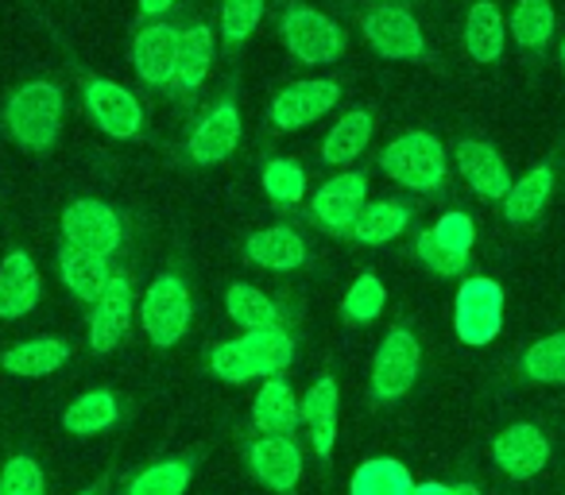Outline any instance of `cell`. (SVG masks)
<instances>
[{
    "instance_id": "obj_1",
    "label": "cell",
    "mask_w": 565,
    "mask_h": 495,
    "mask_svg": "<svg viewBox=\"0 0 565 495\" xmlns=\"http://www.w3.org/2000/svg\"><path fill=\"white\" fill-rule=\"evenodd\" d=\"M4 125L17 136V143L32 151L55 148L58 128H63V94L51 82H28L4 105Z\"/></svg>"
},
{
    "instance_id": "obj_2",
    "label": "cell",
    "mask_w": 565,
    "mask_h": 495,
    "mask_svg": "<svg viewBox=\"0 0 565 495\" xmlns=\"http://www.w3.org/2000/svg\"><path fill=\"white\" fill-rule=\"evenodd\" d=\"M380 166L392 174L399 186L430 194L446 182V148L430 132H407L392 140L380 155Z\"/></svg>"
},
{
    "instance_id": "obj_3",
    "label": "cell",
    "mask_w": 565,
    "mask_h": 495,
    "mask_svg": "<svg viewBox=\"0 0 565 495\" xmlns=\"http://www.w3.org/2000/svg\"><path fill=\"white\" fill-rule=\"evenodd\" d=\"M454 330L465 345H492L503 330V287L495 279H465L454 302Z\"/></svg>"
},
{
    "instance_id": "obj_4",
    "label": "cell",
    "mask_w": 565,
    "mask_h": 495,
    "mask_svg": "<svg viewBox=\"0 0 565 495\" xmlns=\"http://www.w3.org/2000/svg\"><path fill=\"white\" fill-rule=\"evenodd\" d=\"M140 322L148 330L151 345L171 348L186 337L190 330V291L179 276H159L151 279L148 294L140 302Z\"/></svg>"
},
{
    "instance_id": "obj_5",
    "label": "cell",
    "mask_w": 565,
    "mask_h": 495,
    "mask_svg": "<svg viewBox=\"0 0 565 495\" xmlns=\"http://www.w3.org/2000/svg\"><path fill=\"white\" fill-rule=\"evenodd\" d=\"M279 32H282L287 51H291L295 58H302V63H310V66L338 63L341 51H345V35H341V28L333 24L330 17H322L318 9H307V4H295V9H287Z\"/></svg>"
},
{
    "instance_id": "obj_6",
    "label": "cell",
    "mask_w": 565,
    "mask_h": 495,
    "mask_svg": "<svg viewBox=\"0 0 565 495\" xmlns=\"http://www.w3.org/2000/svg\"><path fill=\"white\" fill-rule=\"evenodd\" d=\"M63 236H66V248H78V252L109 260L120 248V217L113 205L97 202V197H78L63 213Z\"/></svg>"
},
{
    "instance_id": "obj_7",
    "label": "cell",
    "mask_w": 565,
    "mask_h": 495,
    "mask_svg": "<svg viewBox=\"0 0 565 495\" xmlns=\"http://www.w3.org/2000/svg\"><path fill=\"white\" fill-rule=\"evenodd\" d=\"M418 368H423V348H418L415 333L411 330H392L376 348L372 361V391L376 399L395 402L415 387Z\"/></svg>"
},
{
    "instance_id": "obj_8",
    "label": "cell",
    "mask_w": 565,
    "mask_h": 495,
    "mask_svg": "<svg viewBox=\"0 0 565 495\" xmlns=\"http://www.w3.org/2000/svg\"><path fill=\"white\" fill-rule=\"evenodd\" d=\"M364 205H369V179H364L361 171H345V174H338V179L322 182L318 194L310 197V213L318 217V225L338 236L353 233Z\"/></svg>"
},
{
    "instance_id": "obj_9",
    "label": "cell",
    "mask_w": 565,
    "mask_h": 495,
    "mask_svg": "<svg viewBox=\"0 0 565 495\" xmlns=\"http://www.w3.org/2000/svg\"><path fill=\"white\" fill-rule=\"evenodd\" d=\"M338 97H341V86L330 78L295 82V86H287L271 101V128H279V132H299V128L322 120L326 112L338 105Z\"/></svg>"
},
{
    "instance_id": "obj_10",
    "label": "cell",
    "mask_w": 565,
    "mask_h": 495,
    "mask_svg": "<svg viewBox=\"0 0 565 495\" xmlns=\"http://www.w3.org/2000/svg\"><path fill=\"white\" fill-rule=\"evenodd\" d=\"M82 97H86L89 117H94V125L102 128L105 136H113V140H132V136L140 132L143 109L120 82L89 78L86 89H82Z\"/></svg>"
},
{
    "instance_id": "obj_11",
    "label": "cell",
    "mask_w": 565,
    "mask_h": 495,
    "mask_svg": "<svg viewBox=\"0 0 565 495\" xmlns=\"http://www.w3.org/2000/svg\"><path fill=\"white\" fill-rule=\"evenodd\" d=\"M364 40L372 43V51H380L384 58H418L426 51L423 28L399 4H380L361 20Z\"/></svg>"
},
{
    "instance_id": "obj_12",
    "label": "cell",
    "mask_w": 565,
    "mask_h": 495,
    "mask_svg": "<svg viewBox=\"0 0 565 495\" xmlns=\"http://www.w3.org/2000/svg\"><path fill=\"white\" fill-rule=\"evenodd\" d=\"M492 456L511 480H531L546 469L550 461V438L531 422H515L503 433H495Z\"/></svg>"
},
{
    "instance_id": "obj_13",
    "label": "cell",
    "mask_w": 565,
    "mask_h": 495,
    "mask_svg": "<svg viewBox=\"0 0 565 495\" xmlns=\"http://www.w3.org/2000/svg\"><path fill=\"white\" fill-rule=\"evenodd\" d=\"M179 51L182 32L171 24H151L136 35L132 43V66L148 86H174V71H179Z\"/></svg>"
},
{
    "instance_id": "obj_14",
    "label": "cell",
    "mask_w": 565,
    "mask_h": 495,
    "mask_svg": "<svg viewBox=\"0 0 565 495\" xmlns=\"http://www.w3.org/2000/svg\"><path fill=\"white\" fill-rule=\"evenodd\" d=\"M128 322H132V287H128L125 276H113L105 294L94 302V318H89L94 353H113L128 337Z\"/></svg>"
},
{
    "instance_id": "obj_15",
    "label": "cell",
    "mask_w": 565,
    "mask_h": 495,
    "mask_svg": "<svg viewBox=\"0 0 565 495\" xmlns=\"http://www.w3.org/2000/svg\"><path fill=\"white\" fill-rule=\"evenodd\" d=\"M236 143H241V112L233 101H221L198 120L194 136H190V159L202 166L221 163L233 155Z\"/></svg>"
},
{
    "instance_id": "obj_16",
    "label": "cell",
    "mask_w": 565,
    "mask_h": 495,
    "mask_svg": "<svg viewBox=\"0 0 565 495\" xmlns=\"http://www.w3.org/2000/svg\"><path fill=\"white\" fill-rule=\"evenodd\" d=\"M40 294H43V279L32 256L9 252L0 260V318L4 322H17V318L32 314Z\"/></svg>"
},
{
    "instance_id": "obj_17",
    "label": "cell",
    "mask_w": 565,
    "mask_h": 495,
    "mask_svg": "<svg viewBox=\"0 0 565 495\" xmlns=\"http://www.w3.org/2000/svg\"><path fill=\"white\" fill-rule=\"evenodd\" d=\"M248 461L256 469V476L264 480L267 487L275 492H291L302 476V453L291 438H282V433H267V438L252 441L248 449Z\"/></svg>"
},
{
    "instance_id": "obj_18",
    "label": "cell",
    "mask_w": 565,
    "mask_h": 495,
    "mask_svg": "<svg viewBox=\"0 0 565 495\" xmlns=\"http://www.w3.org/2000/svg\"><path fill=\"white\" fill-rule=\"evenodd\" d=\"M457 166H461L465 182L477 190L480 197L495 202V197H508L511 190V174L508 163L500 159V151L484 140H461L457 143Z\"/></svg>"
},
{
    "instance_id": "obj_19",
    "label": "cell",
    "mask_w": 565,
    "mask_h": 495,
    "mask_svg": "<svg viewBox=\"0 0 565 495\" xmlns=\"http://www.w3.org/2000/svg\"><path fill=\"white\" fill-rule=\"evenodd\" d=\"M244 252L256 268L267 271H299L307 263V244L295 228L287 225H271V228H259V233L248 236L244 244Z\"/></svg>"
},
{
    "instance_id": "obj_20",
    "label": "cell",
    "mask_w": 565,
    "mask_h": 495,
    "mask_svg": "<svg viewBox=\"0 0 565 495\" xmlns=\"http://www.w3.org/2000/svg\"><path fill=\"white\" fill-rule=\"evenodd\" d=\"M241 353L248 361L252 376L256 379H275L279 372L291 368L295 361V341L287 330L271 325V330H248L241 337Z\"/></svg>"
},
{
    "instance_id": "obj_21",
    "label": "cell",
    "mask_w": 565,
    "mask_h": 495,
    "mask_svg": "<svg viewBox=\"0 0 565 495\" xmlns=\"http://www.w3.org/2000/svg\"><path fill=\"white\" fill-rule=\"evenodd\" d=\"M338 402H341L338 379L330 376L318 379L307 391V399H302V418H307V430L318 456H330L333 445H338Z\"/></svg>"
},
{
    "instance_id": "obj_22",
    "label": "cell",
    "mask_w": 565,
    "mask_h": 495,
    "mask_svg": "<svg viewBox=\"0 0 565 495\" xmlns=\"http://www.w3.org/2000/svg\"><path fill=\"white\" fill-rule=\"evenodd\" d=\"M66 361H71V345L63 337H32L12 345L9 353L0 356V368L24 379H43L63 368Z\"/></svg>"
},
{
    "instance_id": "obj_23",
    "label": "cell",
    "mask_w": 565,
    "mask_h": 495,
    "mask_svg": "<svg viewBox=\"0 0 565 495\" xmlns=\"http://www.w3.org/2000/svg\"><path fill=\"white\" fill-rule=\"evenodd\" d=\"M252 418H256V426L259 430H267V433H287L299 426V418H302V402L295 399V391H291V384L287 379H264V387L256 391V402H252Z\"/></svg>"
},
{
    "instance_id": "obj_24",
    "label": "cell",
    "mask_w": 565,
    "mask_h": 495,
    "mask_svg": "<svg viewBox=\"0 0 565 495\" xmlns=\"http://www.w3.org/2000/svg\"><path fill=\"white\" fill-rule=\"evenodd\" d=\"M503 40H508V24L500 9L492 0H477L465 17V51L472 55V63H495L503 55Z\"/></svg>"
},
{
    "instance_id": "obj_25",
    "label": "cell",
    "mask_w": 565,
    "mask_h": 495,
    "mask_svg": "<svg viewBox=\"0 0 565 495\" xmlns=\"http://www.w3.org/2000/svg\"><path fill=\"white\" fill-rule=\"evenodd\" d=\"M550 194H554V171L550 166H534L519 182H511L508 197H503V217L511 225H531L546 209Z\"/></svg>"
},
{
    "instance_id": "obj_26",
    "label": "cell",
    "mask_w": 565,
    "mask_h": 495,
    "mask_svg": "<svg viewBox=\"0 0 565 495\" xmlns=\"http://www.w3.org/2000/svg\"><path fill=\"white\" fill-rule=\"evenodd\" d=\"M58 271H63V283L71 287V294L82 302H97L113 279L109 260L78 252V248H63V252H58Z\"/></svg>"
},
{
    "instance_id": "obj_27",
    "label": "cell",
    "mask_w": 565,
    "mask_h": 495,
    "mask_svg": "<svg viewBox=\"0 0 565 495\" xmlns=\"http://www.w3.org/2000/svg\"><path fill=\"white\" fill-rule=\"evenodd\" d=\"M372 128H376V125H372V117L364 109L345 112V117H341L338 125L330 128V136H326L322 159H326V163H333V166L356 163V159L364 155V148H369Z\"/></svg>"
},
{
    "instance_id": "obj_28",
    "label": "cell",
    "mask_w": 565,
    "mask_h": 495,
    "mask_svg": "<svg viewBox=\"0 0 565 495\" xmlns=\"http://www.w3.org/2000/svg\"><path fill=\"white\" fill-rule=\"evenodd\" d=\"M349 495H415V480L395 456H372L353 472Z\"/></svg>"
},
{
    "instance_id": "obj_29",
    "label": "cell",
    "mask_w": 565,
    "mask_h": 495,
    "mask_svg": "<svg viewBox=\"0 0 565 495\" xmlns=\"http://www.w3.org/2000/svg\"><path fill=\"white\" fill-rule=\"evenodd\" d=\"M213 66V28L194 24L182 32V51H179V71H174V89L194 94L205 82Z\"/></svg>"
},
{
    "instance_id": "obj_30",
    "label": "cell",
    "mask_w": 565,
    "mask_h": 495,
    "mask_svg": "<svg viewBox=\"0 0 565 495\" xmlns=\"http://www.w3.org/2000/svg\"><path fill=\"white\" fill-rule=\"evenodd\" d=\"M117 415L120 410H117L113 391H89L66 407L63 426H66V433H74V438H89V433L109 430V426L117 422Z\"/></svg>"
},
{
    "instance_id": "obj_31",
    "label": "cell",
    "mask_w": 565,
    "mask_h": 495,
    "mask_svg": "<svg viewBox=\"0 0 565 495\" xmlns=\"http://www.w3.org/2000/svg\"><path fill=\"white\" fill-rule=\"evenodd\" d=\"M411 225V209L399 202H369L356 217L353 236L361 244H392Z\"/></svg>"
},
{
    "instance_id": "obj_32",
    "label": "cell",
    "mask_w": 565,
    "mask_h": 495,
    "mask_svg": "<svg viewBox=\"0 0 565 495\" xmlns=\"http://www.w3.org/2000/svg\"><path fill=\"white\" fill-rule=\"evenodd\" d=\"M225 310H228V318H233L236 325H244V333H248V330H271V325H279V322H275V302L267 299L264 291L248 287V283L228 287Z\"/></svg>"
},
{
    "instance_id": "obj_33",
    "label": "cell",
    "mask_w": 565,
    "mask_h": 495,
    "mask_svg": "<svg viewBox=\"0 0 565 495\" xmlns=\"http://www.w3.org/2000/svg\"><path fill=\"white\" fill-rule=\"evenodd\" d=\"M511 35L526 51L546 47L550 35H554V9H550V0H519L515 12H511Z\"/></svg>"
},
{
    "instance_id": "obj_34",
    "label": "cell",
    "mask_w": 565,
    "mask_h": 495,
    "mask_svg": "<svg viewBox=\"0 0 565 495\" xmlns=\"http://www.w3.org/2000/svg\"><path fill=\"white\" fill-rule=\"evenodd\" d=\"M384 306H387V291H384V283H380V276H372V271L356 276L353 287L345 291V299H341V314L353 325H372L384 314Z\"/></svg>"
},
{
    "instance_id": "obj_35",
    "label": "cell",
    "mask_w": 565,
    "mask_h": 495,
    "mask_svg": "<svg viewBox=\"0 0 565 495\" xmlns=\"http://www.w3.org/2000/svg\"><path fill=\"white\" fill-rule=\"evenodd\" d=\"M523 372L534 384H565V333L534 341L523 353Z\"/></svg>"
},
{
    "instance_id": "obj_36",
    "label": "cell",
    "mask_w": 565,
    "mask_h": 495,
    "mask_svg": "<svg viewBox=\"0 0 565 495\" xmlns=\"http://www.w3.org/2000/svg\"><path fill=\"white\" fill-rule=\"evenodd\" d=\"M190 476L194 469L186 461H159L128 484V495H182L190 487Z\"/></svg>"
},
{
    "instance_id": "obj_37",
    "label": "cell",
    "mask_w": 565,
    "mask_h": 495,
    "mask_svg": "<svg viewBox=\"0 0 565 495\" xmlns=\"http://www.w3.org/2000/svg\"><path fill=\"white\" fill-rule=\"evenodd\" d=\"M264 190L271 202L279 205H299L307 197V174H302L299 163L291 159H271L264 166Z\"/></svg>"
},
{
    "instance_id": "obj_38",
    "label": "cell",
    "mask_w": 565,
    "mask_h": 495,
    "mask_svg": "<svg viewBox=\"0 0 565 495\" xmlns=\"http://www.w3.org/2000/svg\"><path fill=\"white\" fill-rule=\"evenodd\" d=\"M264 20V0H225L221 4V32L228 43L248 40Z\"/></svg>"
},
{
    "instance_id": "obj_39",
    "label": "cell",
    "mask_w": 565,
    "mask_h": 495,
    "mask_svg": "<svg viewBox=\"0 0 565 495\" xmlns=\"http://www.w3.org/2000/svg\"><path fill=\"white\" fill-rule=\"evenodd\" d=\"M0 495H47L40 464H35L32 456H12V461L0 469Z\"/></svg>"
},
{
    "instance_id": "obj_40",
    "label": "cell",
    "mask_w": 565,
    "mask_h": 495,
    "mask_svg": "<svg viewBox=\"0 0 565 495\" xmlns=\"http://www.w3.org/2000/svg\"><path fill=\"white\" fill-rule=\"evenodd\" d=\"M430 233H434V240H438L441 248H449V252H454V256H461V260H469V248H472V240H477V225H472L469 213L449 209L446 217H441L438 225L430 228Z\"/></svg>"
},
{
    "instance_id": "obj_41",
    "label": "cell",
    "mask_w": 565,
    "mask_h": 495,
    "mask_svg": "<svg viewBox=\"0 0 565 495\" xmlns=\"http://www.w3.org/2000/svg\"><path fill=\"white\" fill-rule=\"evenodd\" d=\"M210 372L217 379H225V384H248V379H256L248 368V361H244V353H241V341H225V345L213 348Z\"/></svg>"
},
{
    "instance_id": "obj_42",
    "label": "cell",
    "mask_w": 565,
    "mask_h": 495,
    "mask_svg": "<svg viewBox=\"0 0 565 495\" xmlns=\"http://www.w3.org/2000/svg\"><path fill=\"white\" fill-rule=\"evenodd\" d=\"M418 260H423L430 271H438V276H461L465 263H469V260H461V256L449 252V248H441V244L434 240V233L418 236Z\"/></svg>"
},
{
    "instance_id": "obj_43",
    "label": "cell",
    "mask_w": 565,
    "mask_h": 495,
    "mask_svg": "<svg viewBox=\"0 0 565 495\" xmlns=\"http://www.w3.org/2000/svg\"><path fill=\"white\" fill-rule=\"evenodd\" d=\"M174 4H179V0H140V12L143 17H167Z\"/></svg>"
},
{
    "instance_id": "obj_44",
    "label": "cell",
    "mask_w": 565,
    "mask_h": 495,
    "mask_svg": "<svg viewBox=\"0 0 565 495\" xmlns=\"http://www.w3.org/2000/svg\"><path fill=\"white\" fill-rule=\"evenodd\" d=\"M415 495H454V487L441 480H426V484H415Z\"/></svg>"
},
{
    "instance_id": "obj_45",
    "label": "cell",
    "mask_w": 565,
    "mask_h": 495,
    "mask_svg": "<svg viewBox=\"0 0 565 495\" xmlns=\"http://www.w3.org/2000/svg\"><path fill=\"white\" fill-rule=\"evenodd\" d=\"M562 71H565V43H562Z\"/></svg>"
},
{
    "instance_id": "obj_46",
    "label": "cell",
    "mask_w": 565,
    "mask_h": 495,
    "mask_svg": "<svg viewBox=\"0 0 565 495\" xmlns=\"http://www.w3.org/2000/svg\"><path fill=\"white\" fill-rule=\"evenodd\" d=\"M380 4H395V0H380Z\"/></svg>"
},
{
    "instance_id": "obj_47",
    "label": "cell",
    "mask_w": 565,
    "mask_h": 495,
    "mask_svg": "<svg viewBox=\"0 0 565 495\" xmlns=\"http://www.w3.org/2000/svg\"><path fill=\"white\" fill-rule=\"evenodd\" d=\"M78 495H97V492H78Z\"/></svg>"
}]
</instances>
